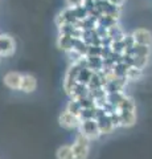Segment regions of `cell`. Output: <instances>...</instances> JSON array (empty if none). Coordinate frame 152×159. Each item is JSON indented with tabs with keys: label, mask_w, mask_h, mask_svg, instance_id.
Wrapping results in <instances>:
<instances>
[{
	"label": "cell",
	"mask_w": 152,
	"mask_h": 159,
	"mask_svg": "<svg viewBox=\"0 0 152 159\" xmlns=\"http://www.w3.org/2000/svg\"><path fill=\"white\" fill-rule=\"evenodd\" d=\"M94 2H95V0H94Z\"/></svg>",
	"instance_id": "obj_18"
},
{
	"label": "cell",
	"mask_w": 152,
	"mask_h": 159,
	"mask_svg": "<svg viewBox=\"0 0 152 159\" xmlns=\"http://www.w3.org/2000/svg\"><path fill=\"white\" fill-rule=\"evenodd\" d=\"M78 130H80V134L86 137L89 141H95L102 135L97 119H85V121H82Z\"/></svg>",
	"instance_id": "obj_1"
},
{
	"label": "cell",
	"mask_w": 152,
	"mask_h": 159,
	"mask_svg": "<svg viewBox=\"0 0 152 159\" xmlns=\"http://www.w3.org/2000/svg\"><path fill=\"white\" fill-rule=\"evenodd\" d=\"M82 110H83V109H82V106H81L80 101H74V99H70L69 103L66 105V111L74 114V116H77V117L81 116V111H82Z\"/></svg>",
	"instance_id": "obj_14"
},
{
	"label": "cell",
	"mask_w": 152,
	"mask_h": 159,
	"mask_svg": "<svg viewBox=\"0 0 152 159\" xmlns=\"http://www.w3.org/2000/svg\"><path fill=\"white\" fill-rule=\"evenodd\" d=\"M81 119L80 117L74 116V114H72L69 111H63L60 114V117H58V125L61 127L66 129V130H73V129H80L81 126Z\"/></svg>",
	"instance_id": "obj_5"
},
{
	"label": "cell",
	"mask_w": 152,
	"mask_h": 159,
	"mask_svg": "<svg viewBox=\"0 0 152 159\" xmlns=\"http://www.w3.org/2000/svg\"><path fill=\"white\" fill-rule=\"evenodd\" d=\"M37 89V80L31 74H23L20 90L24 93H32Z\"/></svg>",
	"instance_id": "obj_10"
},
{
	"label": "cell",
	"mask_w": 152,
	"mask_h": 159,
	"mask_svg": "<svg viewBox=\"0 0 152 159\" xmlns=\"http://www.w3.org/2000/svg\"><path fill=\"white\" fill-rule=\"evenodd\" d=\"M116 111H118V114H119L122 127H131L136 122L135 110H116Z\"/></svg>",
	"instance_id": "obj_9"
},
{
	"label": "cell",
	"mask_w": 152,
	"mask_h": 159,
	"mask_svg": "<svg viewBox=\"0 0 152 159\" xmlns=\"http://www.w3.org/2000/svg\"><path fill=\"white\" fill-rule=\"evenodd\" d=\"M141 74H143L141 69L136 68V66H130L128 70H127L126 77H127V80H132V81H136V80H139V78L141 77Z\"/></svg>",
	"instance_id": "obj_15"
},
{
	"label": "cell",
	"mask_w": 152,
	"mask_h": 159,
	"mask_svg": "<svg viewBox=\"0 0 152 159\" xmlns=\"http://www.w3.org/2000/svg\"><path fill=\"white\" fill-rule=\"evenodd\" d=\"M21 80H23V74L17 73V72H9L4 76L3 82L7 88L12 89V90H20Z\"/></svg>",
	"instance_id": "obj_8"
},
{
	"label": "cell",
	"mask_w": 152,
	"mask_h": 159,
	"mask_svg": "<svg viewBox=\"0 0 152 159\" xmlns=\"http://www.w3.org/2000/svg\"><path fill=\"white\" fill-rule=\"evenodd\" d=\"M127 96L123 93V92H114V93H107V105L114 107L115 110L118 107H119V105L122 103V101L126 98Z\"/></svg>",
	"instance_id": "obj_11"
},
{
	"label": "cell",
	"mask_w": 152,
	"mask_h": 159,
	"mask_svg": "<svg viewBox=\"0 0 152 159\" xmlns=\"http://www.w3.org/2000/svg\"><path fill=\"white\" fill-rule=\"evenodd\" d=\"M16 49L15 40L8 34H0V57L12 56Z\"/></svg>",
	"instance_id": "obj_6"
},
{
	"label": "cell",
	"mask_w": 152,
	"mask_h": 159,
	"mask_svg": "<svg viewBox=\"0 0 152 159\" xmlns=\"http://www.w3.org/2000/svg\"><path fill=\"white\" fill-rule=\"evenodd\" d=\"M111 6H116V7H120L122 3H123V0H107Z\"/></svg>",
	"instance_id": "obj_17"
},
{
	"label": "cell",
	"mask_w": 152,
	"mask_h": 159,
	"mask_svg": "<svg viewBox=\"0 0 152 159\" xmlns=\"http://www.w3.org/2000/svg\"><path fill=\"white\" fill-rule=\"evenodd\" d=\"M132 39H134L135 44L138 45H143V47H151L152 45V33L147 29L139 28L136 31L132 32Z\"/></svg>",
	"instance_id": "obj_7"
},
{
	"label": "cell",
	"mask_w": 152,
	"mask_h": 159,
	"mask_svg": "<svg viewBox=\"0 0 152 159\" xmlns=\"http://www.w3.org/2000/svg\"><path fill=\"white\" fill-rule=\"evenodd\" d=\"M134 62H132V66H136L139 69H143L145 66L147 61H148V57H140V56H136V57H132Z\"/></svg>",
	"instance_id": "obj_16"
},
{
	"label": "cell",
	"mask_w": 152,
	"mask_h": 159,
	"mask_svg": "<svg viewBox=\"0 0 152 159\" xmlns=\"http://www.w3.org/2000/svg\"><path fill=\"white\" fill-rule=\"evenodd\" d=\"M74 41L76 40L72 36H69V34H60L57 44H58V47L63 49L65 52H69L70 49H73V47H74Z\"/></svg>",
	"instance_id": "obj_12"
},
{
	"label": "cell",
	"mask_w": 152,
	"mask_h": 159,
	"mask_svg": "<svg viewBox=\"0 0 152 159\" xmlns=\"http://www.w3.org/2000/svg\"><path fill=\"white\" fill-rule=\"evenodd\" d=\"M82 70V68L78 64H73V65L67 69L66 76H65V81H63V89L66 90V93L69 94L70 90L78 84V77Z\"/></svg>",
	"instance_id": "obj_4"
},
{
	"label": "cell",
	"mask_w": 152,
	"mask_h": 159,
	"mask_svg": "<svg viewBox=\"0 0 152 159\" xmlns=\"http://www.w3.org/2000/svg\"><path fill=\"white\" fill-rule=\"evenodd\" d=\"M95 119H97L98 126H99V130L102 134H110L115 129L114 123H112L111 116L105 110V109H98Z\"/></svg>",
	"instance_id": "obj_3"
},
{
	"label": "cell",
	"mask_w": 152,
	"mask_h": 159,
	"mask_svg": "<svg viewBox=\"0 0 152 159\" xmlns=\"http://www.w3.org/2000/svg\"><path fill=\"white\" fill-rule=\"evenodd\" d=\"M73 152H74L76 159H87L90 152V141L82 134L78 133L74 143L72 145Z\"/></svg>",
	"instance_id": "obj_2"
},
{
	"label": "cell",
	"mask_w": 152,
	"mask_h": 159,
	"mask_svg": "<svg viewBox=\"0 0 152 159\" xmlns=\"http://www.w3.org/2000/svg\"><path fill=\"white\" fill-rule=\"evenodd\" d=\"M56 157H57V159H76L74 152H73V148H72V145L60 146L56 151Z\"/></svg>",
	"instance_id": "obj_13"
}]
</instances>
